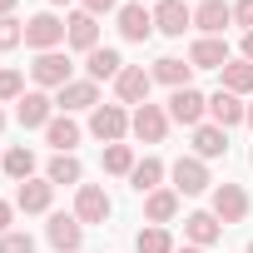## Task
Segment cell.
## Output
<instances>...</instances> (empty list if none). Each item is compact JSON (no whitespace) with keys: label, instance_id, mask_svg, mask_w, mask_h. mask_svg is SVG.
<instances>
[{"label":"cell","instance_id":"cell-33","mask_svg":"<svg viewBox=\"0 0 253 253\" xmlns=\"http://www.w3.org/2000/svg\"><path fill=\"white\" fill-rule=\"evenodd\" d=\"M15 45H25V25L15 15H0V50H15Z\"/></svg>","mask_w":253,"mask_h":253},{"label":"cell","instance_id":"cell-23","mask_svg":"<svg viewBox=\"0 0 253 253\" xmlns=\"http://www.w3.org/2000/svg\"><path fill=\"white\" fill-rule=\"evenodd\" d=\"M84 70H89L84 80H94V84H99V80H119V70H124V60H119V50H109V45H99V50H89V55H84Z\"/></svg>","mask_w":253,"mask_h":253},{"label":"cell","instance_id":"cell-2","mask_svg":"<svg viewBox=\"0 0 253 253\" xmlns=\"http://www.w3.org/2000/svg\"><path fill=\"white\" fill-rule=\"evenodd\" d=\"M30 80H35V89H65L70 80H75V65H70V55H60V50H45V55H35V65H30Z\"/></svg>","mask_w":253,"mask_h":253},{"label":"cell","instance_id":"cell-44","mask_svg":"<svg viewBox=\"0 0 253 253\" xmlns=\"http://www.w3.org/2000/svg\"><path fill=\"white\" fill-rule=\"evenodd\" d=\"M248 164H253V149H248Z\"/></svg>","mask_w":253,"mask_h":253},{"label":"cell","instance_id":"cell-38","mask_svg":"<svg viewBox=\"0 0 253 253\" xmlns=\"http://www.w3.org/2000/svg\"><path fill=\"white\" fill-rule=\"evenodd\" d=\"M238 50H243L238 60H248V65H253V30H243V45H238Z\"/></svg>","mask_w":253,"mask_h":253},{"label":"cell","instance_id":"cell-12","mask_svg":"<svg viewBox=\"0 0 253 253\" xmlns=\"http://www.w3.org/2000/svg\"><path fill=\"white\" fill-rule=\"evenodd\" d=\"M114 15H119V35L129 40V45H144V40L154 35V10H144L139 0H129V5H119Z\"/></svg>","mask_w":253,"mask_h":253},{"label":"cell","instance_id":"cell-22","mask_svg":"<svg viewBox=\"0 0 253 253\" xmlns=\"http://www.w3.org/2000/svg\"><path fill=\"white\" fill-rule=\"evenodd\" d=\"M45 144H50L55 154H75V144H80V124H75L70 114H55V119L45 124Z\"/></svg>","mask_w":253,"mask_h":253},{"label":"cell","instance_id":"cell-31","mask_svg":"<svg viewBox=\"0 0 253 253\" xmlns=\"http://www.w3.org/2000/svg\"><path fill=\"white\" fill-rule=\"evenodd\" d=\"M134 253H174V238H169V228H164V223H149V228H139V238H134Z\"/></svg>","mask_w":253,"mask_h":253},{"label":"cell","instance_id":"cell-1","mask_svg":"<svg viewBox=\"0 0 253 253\" xmlns=\"http://www.w3.org/2000/svg\"><path fill=\"white\" fill-rule=\"evenodd\" d=\"M169 119L174 124H184V129H199V124L209 119V94H199L194 84H184V89H169Z\"/></svg>","mask_w":253,"mask_h":253},{"label":"cell","instance_id":"cell-4","mask_svg":"<svg viewBox=\"0 0 253 253\" xmlns=\"http://www.w3.org/2000/svg\"><path fill=\"white\" fill-rule=\"evenodd\" d=\"M25 45H30L35 55H45V50H60V45H65V20H60L55 10H40V15H30V20H25Z\"/></svg>","mask_w":253,"mask_h":253},{"label":"cell","instance_id":"cell-14","mask_svg":"<svg viewBox=\"0 0 253 253\" xmlns=\"http://www.w3.org/2000/svg\"><path fill=\"white\" fill-rule=\"evenodd\" d=\"M189 25H194V10L184 5V0H159V5H154V30H159V35L179 40Z\"/></svg>","mask_w":253,"mask_h":253},{"label":"cell","instance_id":"cell-6","mask_svg":"<svg viewBox=\"0 0 253 253\" xmlns=\"http://www.w3.org/2000/svg\"><path fill=\"white\" fill-rule=\"evenodd\" d=\"M169 179H174V189H179V199L184 194H204L213 179H209V164L199 159V154H184V159H174L169 164Z\"/></svg>","mask_w":253,"mask_h":253},{"label":"cell","instance_id":"cell-25","mask_svg":"<svg viewBox=\"0 0 253 253\" xmlns=\"http://www.w3.org/2000/svg\"><path fill=\"white\" fill-rule=\"evenodd\" d=\"M174 213H179V189H154V194H144V218H149V223H174Z\"/></svg>","mask_w":253,"mask_h":253},{"label":"cell","instance_id":"cell-28","mask_svg":"<svg viewBox=\"0 0 253 253\" xmlns=\"http://www.w3.org/2000/svg\"><path fill=\"white\" fill-rule=\"evenodd\" d=\"M164 174H169V169H164V159H154V154H149V159H139V164H134L129 184H134L139 194H154V189L164 184Z\"/></svg>","mask_w":253,"mask_h":253},{"label":"cell","instance_id":"cell-8","mask_svg":"<svg viewBox=\"0 0 253 253\" xmlns=\"http://www.w3.org/2000/svg\"><path fill=\"white\" fill-rule=\"evenodd\" d=\"M15 119H20V129H45V124L55 119V99L45 89H25L15 99Z\"/></svg>","mask_w":253,"mask_h":253},{"label":"cell","instance_id":"cell-45","mask_svg":"<svg viewBox=\"0 0 253 253\" xmlns=\"http://www.w3.org/2000/svg\"><path fill=\"white\" fill-rule=\"evenodd\" d=\"M248 253H253V243H248Z\"/></svg>","mask_w":253,"mask_h":253},{"label":"cell","instance_id":"cell-5","mask_svg":"<svg viewBox=\"0 0 253 253\" xmlns=\"http://www.w3.org/2000/svg\"><path fill=\"white\" fill-rule=\"evenodd\" d=\"M169 109L164 104H139L134 114H129V134L134 139H144V144H164V134H169Z\"/></svg>","mask_w":253,"mask_h":253},{"label":"cell","instance_id":"cell-32","mask_svg":"<svg viewBox=\"0 0 253 253\" xmlns=\"http://www.w3.org/2000/svg\"><path fill=\"white\" fill-rule=\"evenodd\" d=\"M25 94V75L20 70H0V104H10Z\"/></svg>","mask_w":253,"mask_h":253},{"label":"cell","instance_id":"cell-40","mask_svg":"<svg viewBox=\"0 0 253 253\" xmlns=\"http://www.w3.org/2000/svg\"><path fill=\"white\" fill-rule=\"evenodd\" d=\"M174 253H204V248H194V243H184V248H174Z\"/></svg>","mask_w":253,"mask_h":253},{"label":"cell","instance_id":"cell-43","mask_svg":"<svg viewBox=\"0 0 253 253\" xmlns=\"http://www.w3.org/2000/svg\"><path fill=\"white\" fill-rule=\"evenodd\" d=\"M50 5H70V0H50Z\"/></svg>","mask_w":253,"mask_h":253},{"label":"cell","instance_id":"cell-37","mask_svg":"<svg viewBox=\"0 0 253 253\" xmlns=\"http://www.w3.org/2000/svg\"><path fill=\"white\" fill-rule=\"evenodd\" d=\"M10 218H15V204L0 199V233H10Z\"/></svg>","mask_w":253,"mask_h":253},{"label":"cell","instance_id":"cell-30","mask_svg":"<svg viewBox=\"0 0 253 253\" xmlns=\"http://www.w3.org/2000/svg\"><path fill=\"white\" fill-rule=\"evenodd\" d=\"M99 164H104V174H119V179H129L139 159H134V149H129V144H104Z\"/></svg>","mask_w":253,"mask_h":253},{"label":"cell","instance_id":"cell-41","mask_svg":"<svg viewBox=\"0 0 253 253\" xmlns=\"http://www.w3.org/2000/svg\"><path fill=\"white\" fill-rule=\"evenodd\" d=\"M243 124H248V129H253V99H248V119H243Z\"/></svg>","mask_w":253,"mask_h":253},{"label":"cell","instance_id":"cell-42","mask_svg":"<svg viewBox=\"0 0 253 253\" xmlns=\"http://www.w3.org/2000/svg\"><path fill=\"white\" fill-rule=\"evenodd\" d=\"M0 129H5V109H0Z\"/></svg>","mask_w":253,"mask_h":253},{"label":"cell","instance_id":"cell-19","mask_svg":"<svg viewBox=\"0 0 253 253\" xmlns=\"http://www.w3.org/2000/svg\"><path fill=\"white\" fill-rule=\"evenodd\" d=\"M184 238H189L194 248H209V243H218V238H223V223L213 218V209H199V213H189V218H184Z\"/></svg>","mask_w":253,"mask_h":253},{"label":"cell","instance_id":"cell-13","mask_svg":"<svg viewBox=\"0 0 253 253\" xmlns=\"http://www.w3.org/2000/svg\"><path fill=\"white\" fill-rule=\"evenodd\" d=\"M55 109L60 114H80V109H99V84L94 80H70L60 94H55Z\"/></svg>","mask_w":253,"mask_h":253},{"label":"cell","instance_id":"cell-39","mask_svg":"<svg viewBox=\"0 0 253 253\" xmlns=\"http://www.w3.org/2000/svg\"><path fill=\"white\" fill-rule=\"evenodd\" d=\"M15 10V0H0V15H10Z\"/></svg>","mask_w":253,"mask_h":253},{"label":"cell","instance_id":"cell-24","mask_svg":"<svg viewBox=\"0 0 253 253\" xmlns=\"http://www.w3.org/2000/svg\"><path fill=\"white\" fill-rule=\"evenodd\" d=\"M154 84H169V89H184L189 80H194V65H184L179 55H164V60H154Z\"/></svg>","mask_w":253,"mask_h":253},{"label":"cell","instance_id":"cell-17","mask_svg":"<svg viewBox=\"0 0 253 253\" xmlns=\"http://www.w3.org/2000/svg\"><path fill=\"white\" fill-rule=\"evenodd\" d=\"M189 65L194 70H223L228 65V40L223 35H199L194 50H189Z\"/></svg>","mask_w":253,"mask_h":253},{"label":"cell","instance_id":"cell-7","mask_svg":"<svg viewBox=\"0 0 253 253\" xmlns=\"http://www.w3.org/2000/svg\"><path fill=\"white\" fill-rule=\"evenodd\" d=\"M149 89H154V75L144 70V65H124L119 70V80H114V94H119V104H149Z\"/></svg>","mask_w":253,"mask_h":253},{"label":"cell","instance_id":"cell-36","mask_svg":"<svg viewBox=\"0 0 253 253\" xmlns=\"http://www.w3.org/2000/svg\"><path fill=\"white\" fill-rule=\"evenodd\" d=\"M233 25L253 30V0H233Z\"/></svg>","mask_w":253,"mask_h":253},{"label":"cell","instance_id":"cell-29","mask_svg":"<svg viewBox=\"0 0 253 253\" xmlns=\"http://www.w3.org/2000/svg\"><path fill=\"white\" fill-rule=\"evenodd\" d=\"M218 75H223V89H228V94H238V99L253 94V65H248V60H228Z\"/></svg>","mask_w":253,"mask_h":253},{"label":"cell","instance_id":"cell-11","mask_svg":"<svg viewBox=\"0 0 253 253\" xmlns=\"http://www.w3.org/2000/svg\"><path fill=\"white\" fill-rule=\"evenodd\" d=\"M109 213H114V204H109V194L99 184H80L75 189V218L80 223H104Z\"/></svg>","mask_w":253,"mask_h":253},{"label":"cell","instance_id":"cell-27","mask_svg":"<svg viewBox=\"0 0 253 253\" xmlns=\"http://www.w3.org/2000/svg\"><path fill=\"white\" fill-rule=\"evenodd\" d=\"M45 179H50L55 189H60V184H75V189H80V179H84V164H80L75 154H55V159L45 164Z\"/></svg>","mask_w":253,"mask_h":253},{"label":"cell","instance_id":"cell-15","mask_svg":"<svg viewBox=\"0 0 253 253\" xmlns=\"http://www.w3.org/2000/svg\"><path fill=\"white\" fill-rule=\"evenodd\" d=\"M243 119H248V104H243L238 94H228V89H213V94H209V124L233 129V124H243Z\"/></svg>","mask_w":253,"mask_h":253},{"label":"cell","instance_id":"cell-20","mask_svg":"<svg viewBox=\"0 0 253 253\" xmlns=\"http://www.w3.org/2000/svg\"><path fill=\"white\" fill-rule=\"evenodd\" d=\"M194 25L204 35H223L233 25V5H223V0H199V5H194Z\"/></svg>","mask_w":253,"mask_h":253},{"label":"cell","instance_id":"cell-18","mask_svg":"<svg viewBox=\"0 0 253 253\" xmlns=\"http://www.w3.org/2000/svg\"><path fill=\"white\" fill-rule=\"evenodd\" d=\"M50 204H55V184L50 179H25L15 189V209L20 213H50Z\"/></svg>","mask_w":253,"mask_h":253},{"label":"cell","instance_id":"cell-10","mask_svg":"<svg viewBox=\"0 0 253 253\" xmlns=\"http://www.w3.org/2000/svg\"><path fill=\"white\" fill-rule=\"evenodd\" d=\"M45 238H50L55 253H80V243H84V223H80L75 213H50Z\"/></svg>","mask_w":253,"mask_h":253},{"label":"cell","instance_id":"cell-34","mask_svg":"<svg viewBox=\"0 0 253 253\" xmlns=\"http://www.w3.org/2000/svg\"><path fill=\"white\" fill-rule=\"evenodd\" d=\"M0 253H35V238L10 228V233H0Z\"/></svg>","mask_w":253,"mask_h":253},{"label":"cell","instance_id":"cell-26","mask_svg":"<svg viewBox=\"0 0 253 253\" xmlns=\"http://www.w3.org/2000/svg\"><path fill=\"white\" fill-rule=\"evenodd\" d=\"M0 169H5L15 184L35 179V149H30V144H10V149H5V159H0Z\"/></svg>","mask_w":253,"mask_h":253},{"label":"cell","instance_id":"cell-9","mask_svg":"<svg viewBox=\"0 0 253 253\" xmlns=\"http://www.w3.org/2000/svg\"><path fill=\"white\" fill-rule=\"evenodd\" d=\"M213 218H218L223 228L248 218V194H243V184H213Z\"/></svg>","mask_w":253,"mask_h":253},{"label":"cell","instance_id":"cell-3","mask_svg":"<svg viewBox=\"0 0 253 253\" xmlns=\"http://www.w3.org/2000/svg\"><path fill=\"white\" fill-rule=\"evenodd\" d=\"M89 134L99 144H124V134H129V109L124 104H99L89 109Z\"/></svg>","mask_w":253,"mask_h":253},{"label":"cell","instance_id":"cell-21","mask_svg":"<svg viewBox=\"0 0 253 253\" xmlns=\"http://www.w3.org/2000/svg\"><path fill=\"white\" fill-rule=\"evenodd\" d=\"M194 154L209 164V159H223L228 154V129H218V124H199V129H194Z\"/></svg>","mask_w":253,"mask_h":253},{"label":"cell","instance_id":"cell-16","mask_svg":"<svg viewBox=\"0 0 253 253\" xmlns=\"http://www.w3.org/2000/svg\"><path fill=\"white\" fill-rule=\"evenodd\" d=\"M65 45L70 50H99V20L94 15H84V10H75L70 20H65Z\"/></svg>","mask_w":253,"mask_h":253},{"label":"cell","instance_id":"cell-35","mask_svg":"<svg viewBox=\"0 0 253 253\" xmlns=\"http://www.w3.org/2000/svg\"><path fill=\"white\" fill-rule=\"evenodd\" d=\"M80 10L99 20V15H109V10H119V0H80Z\"/></svg>","mask_w":253,"mask_h":253}]
</instances>
